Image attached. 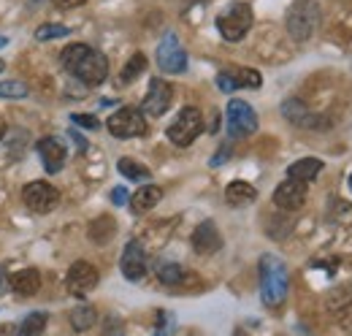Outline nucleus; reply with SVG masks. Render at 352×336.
I'll return each mask as SVG.
<instances>
[{"instance_id":"cd10ccee","label":"nucleus","mask_w":352,"mask_h":336,"mask_svg":"<svg viewBox=\"0 0 352 336\" xmlns=\"http://www.w3.org/2000/svg\"><path fill=\"white\" fill-rule=\"evenodd\" d=\"M68 33H71L68 25L46 22V25H38V30H36V41H54V39H63V36H68Z\"/></svg>"},{"instance_id":"a211bd4d","label":"nucleus","mask_w":352,"mask_h":336,"mask_svg":"<svg viewBox=\"0 0 352 336\" xmlns=\"http://www.w3.org/2000/svg\"><path fill=\"white\" fill-rule=\"evenodd\" d=\"M282 117L290 123V125L298 127H317V117L309 112L307 106L298 101V98H290L282 103Z\"/></svg>"},{"instance_id":"1a4fd4ad","label":"nucleus","mask_w":352,"mask_h":336,"mask_svg":"<svg viewBox=\"0 0 352 336\" xmlns=\"http://www.w3.org/2000/svg\"><path fill=\"white\" fill-rule=\"evenodd\" d=\"M171 101H174V87L166 82V79H152L146 95H144V101H141V114H146V117H163L171 109Z\"/></svg>"},{"instance_id":"b1692460","label":"nucleus","mask_w":352,"mask_h":336,"mask_svg":"<svg viewBox=\"0 0 352 336\" xmlns=\"http://www.w3.org/2000/svg\"><path fill=\"white\" fill-rule=\"evenodd\" d=\"M117 171L125 176V179H131V182H146L152 174H149V168L141 166L138 160H133V158H120L117 160Z\"/></svg>"},{"instance_id":"20e7f679","label":"nucleus","mask_w":352,"mask_h":336,"mask_svg":"<svg viewBox=\"0 0 352 336\" xmlns=\"http://www.w3.org/2000/svg\"><path fill=\"white\" fill-rule=\"evenodd\" d=\"M201 133H204V114L195 106H184L176 114L174 123L168 125V130H166L168 141L176 144V147H190Z\"/></svg>"},{"instance_id":"4c0bfd02","label":"nucleus","mask_w":352,"mask_h":336,"mask_svg":"<svg viewBox=\"0 0 352 336\" xmlns=\"http://www.w3.org/2000/svg\"><path fill=\"white\" fill-rule=\"evenodd\" d=\"M3 68H6V63H3V60H0V74H3Z\"/></svg>"},{"instance_id":"0eeeda50","label":"nucleus","mask_w":352,"mask_h":336,"mask_svg":"<svg viewBox=\"0 0 352 336\" xmlns=\"http://www.w3.org/2000/svg\"><path fill=\"white\" fill-rule=\"evenodd\" d=\"M98 280H100V274H98V269L92 263L76 260L68 269V274H65V291L74 295V298H85V295L92 293L98 288Z\"/></svg>"},{"instance_id":"6ab92c4d","label":"nucleus","mask_w":352,"mask_h":336,"mask_svg":"<svg viewBox=\"0 0 352 336\" xmlns=\"http://www.w3.org/2000/svg\"><path fill=\"white\" fill-rule=\"evenodd\" d=\"M160 198H163V190L157 185H144L131 196V211L133 214H144V211L155 209L160 204Z\"/></svg>"},{"instance_id":"4468645a","label":"nucleus","mask_w":352,"mask_h":336,"mask_svg":"<svg viewBox=\"0 0 352 336\" xmlns=\"http://www.w3.org/2000/svg\"><path fill=\"white\" fill-rule=\"evenodd\" d=\"M307 204V185L285 179L276 190H274V207L282 211H298Z\"/></svg>"},{"instance_id":"c756f323","label":"nucleus","mask_w":352,"mask_h":336,"mask_svg":"<svg viewBox=\"0 0 352 336\" xmlns=\"http://www.w3.org/2000/svg\"><path fill=\"white\" fill-rule=\"evenodd\" d=\"M71 123L76 127H87V130H98L100 127L98 117H92V114H71Z\"/></svg>"},{"instance_id":"5701e85b","label":"nucleus","mask_w":352,"mask_h":336,"mask_svg":"<svg viewBox=\"0 0 352 336\" xmlns=\"http://www.w3.org/2000/svg\"><path fill=\"white\" fill-rule=\"evenodd\" d=\"M46 323H49V315H46V312H30V315L19 323L16 336H41L46 328Z\"/></svg>"},{"instance_id":"9d476101","label":"nucleus","mask_w":352,"mask_h":336,"mask_svg":"<svg viewBox=\"0 0 352 336\" xmlns=\"http://www.w3.org/2000/svg\"><path fill=\"white\" fill-rule=\"evenodd\" d=\"M57 190L44 182V179H36V182H28L25 187H22V204L28 207L30 211H36V214H46V211L54 209V204H57Z\"/></svg>"},{"instance_id":"7c9ffc66","label":"nucleus","mask_w":352,"mask_h":336,"mask_svg":"<svg viewBox=\"0 0 352 336\" xmlns=\"http://www.w3.org/2000/svg\"><path fill=\"white\" fill-rule=\"evenodd\" d=\"M339 301H344V306H347V304L352 301V288L333 291V293H331V298H328V306H331V309H336V304H339Z\"/></svg>"},{"instance_id":"6e6552de","label":"nucleus","mask_w":352,"mask_h":336,"mask_svg":"<svg viewBox=\"0 0 352 336\" xmlns=\"http://www.w3.org/2000/svg\"><path fill=\"white\" fill-rule=\"evenodd\" d=\"M157 65L163 74H171V76L187 71V52L182 49L174 33H166L163 41L157 43Z\"/></svg>"},{"instance_id":"c9c22d12","label":"nucleus","mask_w":352,"mask_h":336,"mask_svg":"<svg viewBox=\"0 0 352 336\" xmlns=\"http://www.w3.org/2000/svg\"><path fill=\"white\" fill-rule=\"evenodd\" d=\"M6 136V123H3V117H0V138Z\"/></svg>"},{"instance_id":"393cba45","label":"nucleus","mask_w":352,"mask_h":336,"mask_svg":"<svg viewBox=\"0 0 352 336\" xmlns=\"http://www.w3.org/2000/svg\"><path fill=\"white\" fill-rule=\"evenodd\" d=\"M146 71V54L144 52H135L131 60L125 63V68L120 71V82L122 84H133L141 74Z\"/></svg>"},{"instance_id":"dca6fc26","label":"nucleus","mask_w":352,"mask_h":336,"mask_svg":"<svg viewBox=\"0 0 352 336\" xmlns=\"http://www.w3.org/2000/svg\"><path fill=\"white\" fill-rule=\"evenodd\" d=\"M192 250L198 252V255H214V252L222 250V236L220 231H217V225H214V220H206V222H201L195 228Z\"/></svg>"},{"instance_id":"72a5a7b5","label":"nucleus","mask_w":352,"mask_h":336,"mask_svg":"<svg viewBox=\"0 0 352 336\" xmlns=\"http://www.w3.org/2000/svg\"><path fill=\"white\" fill-rule=\"evenodd\" d=\"M225 158H230V147H228V144L220 149V155H214V158H212V166H220Z\"/></svg>"},{"instance_id":"f8f14e48","label":"nucleus","mask_w":352,"mask_h":336,"mask_svg":"<svg viewBox=\"0 0 352 336\" xmlns=\"http://www.w3.org/2000/svg\"><path fill=\"white\" fill-rule=\"evenodd\" d=\"M263 84L261 71L255 68H228L217 74V87L222 92H233V90H258Z\"/></svg>"},{"instance_id":"2f4dec72","label":"nucleus","mask_w":352,"mask_h":336,"mask_svg":"<svg viewBox=\"0 0 352 336\" xmlns=\"http://www.w3.org/2000/svg\"><path fill=\"white\" fill-rule=\"evenodd\" d=\"M111 201H114L117 207H122V204H128V201H131V198H128V190H125V187H117V190L111 193Z\"/></svg>"},{"instance_id":"7ed1b4c3","label":"nucleus","mask_w":352,"mask_h":336,"mask_svg":"<svg viewBox=\"0 0 352 336\" xmlns=\"http://www.w3.org/2000/svg\"><path fill=\"white\" fill-rule=\"evenodd\" d=\"M252 6L250 3H230L217 17V30L225 41H241L252 28Z\"/></svg>"},{"instance_id":"2eb2a0df","label":"nucleus","mask_w":352,"mask_h":336,"mask_svg":"<svg viewBox=\"0 0 352 336\" xmlns=\"http://www.w3.org/2000/svg\"><path fill=\"white\" fill-rule=\"evenodd\" d=\"M36 152H38V158H41V163H44L49 174H57L60 168L65 166V158H68L65 144H60V138H54V136H44L36 144Z\"/></svg>"},{"instance_id":"c85d7f7f","label":"nucleus","mask_w":352,"mask_h":336,"mask_svg":"<svg viewBox=\"0 0 352 336\" xmlns=\"http://www.w3.org/2000/svg\"><path fill=\"white\" fill-rule=\"evenodd\" d=\"M28 84L22 82H0V98H28Z\"/></svg>"},{"instance_id":"58836bf2","label":"nucleus","mask_w":352,"mask_h":336,"mask_svg":"<svg viewBox=\"0 0 352 336\" xmlns=\"http://www.w3.org/2000/svg\"><path fill=\"white\" fill-rule=\"evenodd\" d=\"M350 187H352V176H350Z\"/></svg>"},{"instance_id":"f3484780","label":"nucleus","mask_w":352,"mask_h":336,"mask_svg":"<svg viewBox=\"0 0 352 336\" xmlns=\"http://www.w3.org/2000/svg\"><path fill=\"white\" fill-rule=\"evenodd\" d=\"M38 288H41V274L36 269H22V271L11 274V291L19 295V298L36 295Z\"/></svg>"},{"instance_id":"423d86ee","label":"nucleus","mask_w":352,"mask_h":336,"mask_svg":"<svg viewBox=\"0 0 352 336\" xmlns=\"http://www.w3.org/2000/svg\"><path fill=\"white\" fill-rule=\"evenodd\" d=\"M106 127L114 138H138L146 133V120L138 109L133 106H125L120 112H114L109 120H106Z\"/></svg>"},{"instance_id":"a878e982","label":"nucleus","mask_w":352,"mask_h":336,"mask_svg":"<svg viewBox=\"0 0 352 336\" xmlns=\"http://www.w3.org/2000/svg\"><path fill=\"white\" fill-rule=\"evenodd\" d=\"M157 277H160V282H163V285H168V288H179V285H184L187 271H184L179 263H163V266L157 269Z\"/></svg>"},{"instance_id":"f03ea898","label":"nucleus","mask_w":352,"mask_h":336,"mask_svg":"<svg viewBox=\"0 0 352 336\" xmlns=\"http://www.w3.org/2000/svg\"><path fill=\"white\" fill-rule=\"evenodd\" d=\"M258 274H261V298H263V304L265 306H279L287 298V291H290L287 266L276 255H263L261 266H258Z\"/></svg>"},{"instance_id":"9b49d317","label":"nucleus","mask_w":352,"mask_h":336,"mask_svg":"<svg viewBox=\"0 0 352 336\" xmlns=\"http://www.w3.org/2000/svg\"><path fill=\"white\" fill-rule=\"evenodd\" d=\"M314 25H317V6L307 3V0H301L287 17V30L296 41H307L314 33Z\"/></svg>"},{"instance_id":"bb28decb","label":"nucleus","mask_w":352,"mask_h":336,"mask_svg":"<svg viewBox=\"0 0 352 336\" xmlns=\"http://www.w3.org/2000/svg\"><path fill=\"white\" fill-rule=\"evenodd\" d=\"M95 323H98V312H95L92 306H76V309L71 312V326H74L76 331H89Z\"/></svg>"},{"instance_id":"f257e3e1","label":"nucleus","mask_w":352,"mask_h":336,"mask_svg":"<svg viewBox=\"0 0 352 336\" xmlns=\"http://www.w3.org/2000/svg\"><path fill=\"white\" fill-rule=\"evenodd\" d=\"M60 63L74 79L87 87H100L109 79V60L87 43H68L60 52Z\"/></svg>"},{"instance_id":"f704fd0d","label":"nucleus","mask_w":352,"mask_h":336,"mask_svg":"<svg viewBox=\"0 0 352 336\" xmlns=\"http://www.w3.org/2000/svg\"><path fill=\"white\" fill-rule=\"evenodd\" d=\"M71 138L76 141V147H79V149H87V141H85V138H82V136H79L76 130H71Z\"/></svg>"},{"instance_id":"412c9836","label":"nucleus","mask_w":352,"mask_h":336,"mask_svg":"<svg viewBox=\"0 0 352 336\" xmlns=\"http://www.w3.org/2000/svg\"><path fill=\"white\" fill-rule=\"evenodd\" d=\"M320 171H322V160H317V158H301V160H296L293 166L287 168V179L309 185V182L317 179Z\"/></svg>"},{"instance_id":"e433bc0d","label":"nucleus","mask_w":352,"mask_h":336,"mask_svg":"<svg viewBox=\"0 0 352 336\" xmlns=\"http://www.w3.org/2000/svg\"><path fill=\"white\" fill-rule=\"evenodd\" d=\"M3 46H8V39H6V36H0V49H3Z\"/></svg>"},{"instance_id":"aec40b11","label":"nucleus","mask_w":352,"mask_h":336,"mask_svg":"<svg viewBox=\"0 0 352 336\" xmlns=\"http://www.w3.org/2000/svg\"><path fill=\"white\" fill-rule=\"evenodd\" d=\"M255 198H258V190H255L250 182H241V179H236V182H230V185L225 187V201H228L230 207H236V209H241V207H250Z\"/></svg>"},{"instance_id":"39448f33","label":"nucleus","mask_w":352,"mask_h":336,"mask_svg":"<svg viewBox=\"0 0 352 336\" xmlns=\"http://www.w3.org/2000/svg\"><path fill=\"white\" fill-rule=\"evenodd\" d=\"M225 123H228V136L230 138H247L258 130V114L247 101H228V112H225Z\"/></svg>"},{"instance_id":"473e14b6","label":"nucleus","mask_w":352,"mask_h":336,"mask_svg":"<svg viewBox=\"0 0 352 336\" xmlns=\"http://www.w3.org/2000/svg\"><path fill=\"white\" fill-rule=\"evenodd\" d=\"M57 8H79V6H85L87 0H52Z\"/></svg>"},{"instance_id":"4be33fe9","label":"nucleus","mask_w":352,"mask_h":336,"mask_svg":"<svg viewBox=\"0 0 352 336\" xmlns=\"http://www.w3.org/2000/svg\"><path fill=\"white\" fill-rule=\"evenodd\" d=\"M114 233H117V222H114V217H109V214H100L98 220L89 222V239H92L95 244H109V242L114 239Z\"/></svg>"},{"instance_id":"ddd939ff","label":"nucleus","mask_w":352,"mask_h":336,"mask_svg":"<svg viewBox=\"0 0 352 336\" xmlns=\"http://www.w3.org/2000/svg\"><path fill=\"white\" fill-rule=\"evenodd\" d=\"M120 269H122V277L128 282H141L144 274H146V252L141 247V242H128L125 244V252L120 258Z\"/></svg>"}]
</instances>
